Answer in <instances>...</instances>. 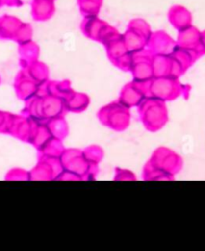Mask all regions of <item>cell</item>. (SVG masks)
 Wrapping results in <instances>:
<instances>
[{
  "instance_id": "obj_1",
  "label": "cell",
  "mask_w": 205,
  "mask_h": 251,
  "mask_svg": "<svg viewBox=\"0 0 205 251\" xmlns=\"http://www.w3.org/2000/svg\"><path fill=\"white\" fill-rule=\"evenodd\" d=\"M21 21L11 15H3L0 17V38H11L16 36L21 27Z\"/></svg>"
},
{
  "instance_id": "obj_2",
  "label": "cell",
  "mask_w": 205,
  "mask_h": 251,
  "mask_svg": "<svg viewBox=\"0 0 205 251\" xmlns=\"http://www.w3.org/2000/svg\"><path fill=\"white\" fill-rule=\"evenodd\" d=\"M54 7L50 0H33L32 15L35 20H44L53 13Z\"/></svg>"
},
{
  "instance_id": "obj_3",
  "label": "cell",
  "mask_w": 205,
  "mask_h": 251,
  "mask_svg": "<svg viewBox=\"0 0 205 251\" xmlns=\"http://www.w3.org/2000/svg\"><path fill=\"white\" fill-rule=\"evenodd\" d=\"M78 2L83 13H96L101 5V0H78Z\"/></svg>"
},
{
  "instance_id": "obj_4",
  "label": "cell",
  "mask_w": 205,
  "mask_h": 251,
  "mask_svg": "<svg viewBox=\"0 0 205 251\" xmlns=\"http://www.w3.org/2000/svg\"><path fill=\"white\" fill-rule=\"evenodd\" d=\"M19 4V0H0V7H2L4 5L18 6Z\"/></svg>"
}]
</instances>
